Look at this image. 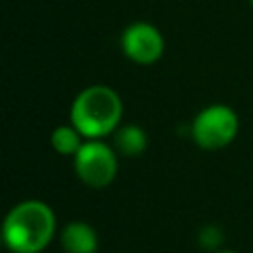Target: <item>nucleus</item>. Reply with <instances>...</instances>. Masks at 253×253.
<instances>
[{
	"mask_svg": "<svg viewBox=\"0 0 253 253\" xmlns=\"http://www.w3.org/2000/svg\"><path fill=\"white\" fill-rule=\"evenodd\" d=\"M223 239H225L223 237V229L219 225H215V223H208V225L200 227V231H198V243H200V247L206 249V251H211V253L221 249Z\"/></svg>",
	"mask_w": 253,
	"mask_h": 253,
	"instance_id": "nucleus-9",
	"label": "nucleus"
},
{
	"mask_svg": "<svg viewBox=\"0 0 253 253\" xmlns=\"http://www.w3.org/2000/svg\"><path fill=\"white\" fill-rule=\"evenodd\" d=\"M239 130V119L227 105H210L192 121L190 132L194 142L204 150H221L233 142Z\"/></svg>",
	"mask_w": 253,
	"mask_h": 253,
	"instance_id": "nucleus-3",
	"label": "nucleus"
},
{
	"mask_svg": "<svg viewBox=\"0 0 253 253\" xmlns=\"http://www.w3.org/2000/svg\"><path fill=\"white\" fill-rule=\"evenodd\" d=\"M57 219L42 200L18 202L2 221V241L10 253H42L53 239Z\"/></svg>",
	"mask_w": 253,
	"mask_h": 253,
	"instance_id": "nucleus-1",
	"label": "nucleus"
},
{
	"mask_svg": "<svg viewBox=\"0 0 253 253\" xmlns=\"http://www.w3.org/2000/svg\"><path fill=\"white\" fill-rule=\"evenodd\" d=\"M123 103L115 89L91 85L71 103L69 121L85 140H101L121 126Z\"/></svg>",
	"mask_w": 253,
	"mask_h": 253,
	"instance_id": "nucleus-2",
	"label": "nucleus"
},
{
	"mask_svg": "<svg viewBox=\"0 0 253 253\" xmlns=\"http://www.w3.org/2000/svg\"><path fill=\"white\" fill-rule=\"evenodd\" d=\"M148 138L138 125H121L113 132V146L123 156H138L146 150Z\"/></svg>",
	"mask_w": 253,
	"mask_h": 253,
	"instance_id": "nucleus-7",
	"label": "nucleus"
},
{
	"mask_svg": "<svg viewBox=\"0 0 253 253\" xmlns=\"http://www.w3.org/2000/svg\"><path fill=\"white\" fill-rule=\"evenodd\" d=\"M249 2H251V6H253V0H249Z\"/></svg>",
	"mask_w": 253,
	"mask_h": 253,
	"instance_id": "nucleus-11",
	"label": "nucleus"
},
{
	"mask_svg": "<svg viewBox=\"0 0 253 253\" xmlns=\"http://www.w3.org/2000/svg\"><path fill=\"white\" fill-rule=\"evenodd\" d=\"M123 53L138 65H152L164 53V38L160 30L148 22H134L123 30Z\"/></svg>",
	"mask_w": 253,
	"mask_h": 253,
	"instance_id": "nucleus-5",
	"label": "nucleus"
},
{
	"mask_svg": "<svg viewBox=\"0 0 253 253\" xmlns=\"http://www.w3.org/2000/svg\"><path fill=\"white\" fill-rule=\"evenodd\" d=\"M73 170L85 186L107 188L119 172L117 150L103 140H85L73 156Z\"/></svg>",
	"mask_w": 253,
	"mask_h": 253,
	"instance_id": "nucleus-4",
	"label": "nucleus"
},
{
	"mask_svg": "<svg viewBox=\"0 0 253 253\" xmlns=\"http://www.w3.org/2000/svg\"><path fill=\"white\" fill-rule=\"evenodd\" d=\"M59 243L65 253H97L99 237L91 223L75 219L63 225Z\"/></svg>",
	"mask_w": 253,
	"mask_h": 253,
	"instance_id": "nucleus-6",
	"label": "nucleus"
},
{
	"mask_svg": "<svg viewBox=\"0 0 253 253\" xmlns=\"http://www.w3.org/2000/svg\"><path fill=\"white\" fill-rule=\"evenodd\" d=\"M49 142L53 146V150L61 156H75V152L81 148V144L85 142V138L81 136V132L69 123V125H59L53 128Z\"/></svg>",
	"mask_w": 253,
	"mask_h": 253,
	"instance_id": "nucleus-8",
	"label": "nucleus"
},
{
	"mask_svg": "<svg viewBox=\"0 0 253 253\" xmlns=\"http://www.w3.org/2000/svg\"><path fill=\"white\" fill-rule=\"evenodd\" d=\"M213 253H237V251H231V249H219V251H213Z\"/></svg>",
	"mask_w": 253,
	"mask_h": 253,
	"instance_id": "nucleus-10",
	"label": "nucleus"
}]
</instances>
